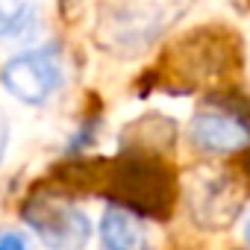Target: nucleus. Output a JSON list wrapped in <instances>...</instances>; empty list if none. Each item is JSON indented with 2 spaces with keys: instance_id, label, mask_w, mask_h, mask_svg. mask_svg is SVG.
<instances>
[{
  "instance_id": "nucleus-7",
  "label": "nucleus",
  "mask_w": 250,
  "mask_h": 250,
  "mask_svg": "<svg viewBox=\"0 0 250 250\" xmlns=\"http://www.w3.org/2000/svg\"><path fill=\"white\" fill-rule=\"evenodd\" d=\"M30 247V235L15 227H0V250H24Z\"/></svg>"
},
{
  "instance_id": "nucleus-8",
  "label": "nucleus",
  "mask_w": 250,
  "mask_h": 250,
  "mask_svg": "<svg viewBox=\"0 0 250 250\" xmlns=\"http://www.w3.org/2000/svg\"><path fill=\"white\" fill-rule=\"evenodd\" d=\"M9 142H12V124L6 118V112L0 109V168L6 162V153H9Z\"/></svg>"
},
{
  "instance_id": "nucleus-1",
  "label": "nucleus",
  "mask_w": 250,
  "mask_h": 250,
  "mask_svg": "<svg viewBox=\"0 0 250 250\" xmlns=\"http://www.w3.org/2000/svg\"><path fill=\"white\" fill-rule=\"evenodd\" d=\"M0 83L3 88L27 103V106H42L47 103L65 83V68L56 56V50L39 47L12 56L3 68H0Z\"/></svg>"
},
{
  "instance_id": "nucleus-6",
  "label": "nucleus",
  "mask_w": 250,
  "mask_h": 250,
  "mask_svg": "<svg viewBox=\"0 0 250 250\" xmlns=\"http://www.w3.org/2000/svg\"><path fill=\"white\" fill-rule=\"evenodd\" d=\"M33 0H0V39L15 36L30 18Z\"/></svg>"
},
{
  "instance_id": "nucleus-2",
  "label": "nucleus",
  "mask_w": 250,
  "mask_h": 250,
  "mask_svg": "<svg viewBox=\"0 0 250 250\" xmlns=\"http://www.w3.org/2000/svg\"><path fill=\"white\" fill-rule=\"evenodd\" d=\"M241 186L224 168H200L188 177V212L203 229H224L238 218Z\"/></svg>"
},
{
  "instance_id": "nucleus-4",
  "label": "nucleus",
  "mask_w": 250,
  "mask_h": 250,
  "mask_svg": "<svg viewBox=\"0 0 250 250\" xmlns=\"http://www.w3.org/2000/svg\"><path fill=\"white\" fill-rule=\"evenodd\" d=\"M188 136H191V142L197 147H203L209 153H232V150L247 147V142H250L247 124H241L238 118L224 115V112H200V115H194L191 127H188Z\"/></svg>"
},
{
  "instance_id": "nucleus-5",
  "label": "nucleus",
  "mask_w": 250,
  "mask_h": 250,
  "mask_svg": "<svg viewBox=\"0 0 250 250\" xmlns=\"http://www.w3.org/2000/svg\"><path fill=\"white\" fill-rule=\"evenodd\" d=\"M100 241L109 250H136L145 244V227L133 212L112 206L100 218Z\"/></svg>"
},
{
  "instance_id": "nucleus-9",
  "label": "nucleus",
  "mask_w": 250,
  "mask_h": 250,
  "mask_svg": "<svg viewBox=\"0 0 250 250\" xmlns=\"http://www.w3.org/2000/svg\"><path fill=\"white\" fill-rule=\"evenodd\" d=\"M244 238L250 241V212H247V218H244Z\"/></svg>"
},
{
  "instance_id": "nucleus-3",
  "label": "nucleus",
  "mask_w": 250,
  "mask_h": 250,
  "mask_svg": "<svg viewBox=\"0 0 250 250\" xmlns=\"http://www.w3.org/2000/svg\"><path fill=\"white\" fill-rule=\"evenodd\" d=\"M24 218L39 232V238L53 247H83L91 238V221L74 203L33 200L24 209Z\"/></svg>"
}]
</instances>
